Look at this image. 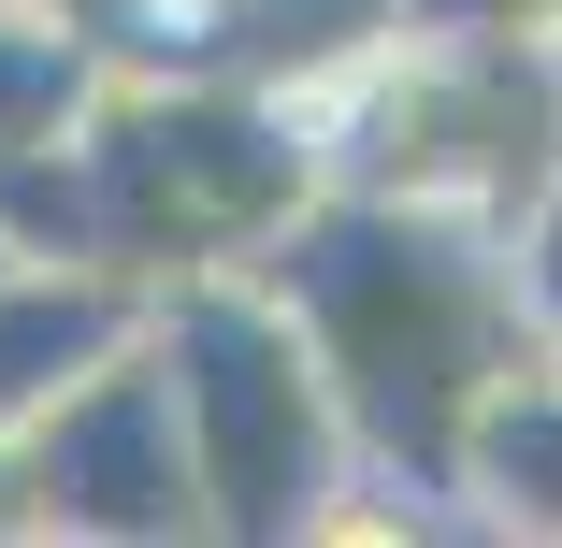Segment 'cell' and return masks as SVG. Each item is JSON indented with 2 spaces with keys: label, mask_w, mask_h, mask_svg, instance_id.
Listing matches in <instances>:
<instances>
[{
  "label": "cell",
  "mask_w": 562,
  "mask_h": 548,
  "mask_svg": "<svg viewBox=\"0 0 562 548\" xmlns=\"http://www.w3.org/2000/svg\"><path fill=\"white\" fill-rule=\"evenodd\" d=\"M145 275H116V260H0V433H30L58 390H87L101 361H131L145 347Z\"/></svg>",
  "instance_id": "obj_6"
},
{
  "label": "cell",
  "mask_w": 562,
  "mask_h": 548,
  "mask_svg": "<svg viewBox=\"0 0 562 548\" xmlns=\"http://www.w3.org/2000/svg\"><path fill=\"white\" fill-rule=\"evenodd\" d=\"M87 216H101V260L116 275H216V260H260L289 216L331 188L303 101L246 87V72H202V58H101L87 116Z\"/></svg>",
  "instance_id": "obj_2"
},
{
  "label": "cell",
  "mask_w": 562,
  "mask_h": 548,
  "mask_svg": "<svg viewBox=\"0 0 562 548\" xmlns=\"http://www.w3.org/2000/svg\"><path fill=\"white\" fill-rule=\"evenodd\" d=\"M145 361L173 390V433H188V477H202V534L216 548H303L317 505L361 477L347 418H331V376L289 333V303H274L260 260L159 275Z\"/></svg>",
  "instance_id": "obj_3"
},
{
  "label": "cell",
  "mask_w": 562,
  "mask_h": 548,
  "mask_svg": "<svg viewBox=\"0 0 562 548\" xmlns=\"http://www.w3.org/2000/svg\"><path fill=\"white\" fill-rule=\"evenodd\" d=\"M15 477H30V548H188L202 534V477H188V433L145 347L58 390L15 433Z\"/></svg>",
  "instance_id": "obj_5"
},
{
  "label": "cell",
  "mask_w": 562,
  "mask_h": 548,
  "mask_svg": "<svg viewBox=\"0 0 562 548\" xmlns=\"http://www.w3.org/2000/svg\"><path fill=\"white\" fill-rule=\"evenodd\" d=\"M303 131L331 188H390L447 216H505L562 174V44H462V30H390L331 87H303Z\"/></svg>",
  "instance_id": "obj_4"
},
{
  "label": "cell",
  "mask_w": 562,
  "mask_h": 548,
  "mask_svg": "<svg viewBox=\"0 0 562 548\" xmlns=\"http://www.w3.org/2000/svg\"><path fill=\"white\" fill-rule=\"evenodd\" d=\"M87 87H101V44L72 15H44V0H0V159H30L44 131H72Z\"/></svg>",
  "instance_id": "obj_8"
},
{
  "label": "cell",
  "mask_w": 562,
  "mask_h": 548,
  "mask_svg": "<svg viewBox=\"0 0 562 548\" xmlns=\"http://www.w3.org/2000/svg\"><path fill=\"white\" fill-rule=\"evenodd\" d=\"M462 534H505V548H562V376H505L476 448H462Z\"/></svg>",
  "instance_id": "obj_7"
},
{
  "label": "cell",
  "mask_w": 562,
  "mask_h": 548,
  "mask_svg": "<svg viewBox=\"0 0 562 548\" xmlns=\"http://www.w3.org/2000/svg\"><path fill=\"white\" fill-rule=\"evenodd\" d=\"M0 548H30V477H15V433H0Z\"/></svg>",
  "instance_id": "obj_11"
},
{
  "label": "cell",
  "mask_w": 562,
  "mask_h": 548,
  "mask_svg": "<svg viewBox=\"0 0 562 548\" xmlns=\"http://www.w3.org/2000/svg\"><path fill=\"white\" fill-rule=\"evenodd\" d=\"M390 30H462V44H562V0H404Z\"/></svg>",
  "instance_id": "obj_10"
},
{
  "label": "cell",
  "mask_w": 562,
  "mask_h": 548,
  "mask_svg": "<svg viewBox=\"0 0 562 548\" xmlns=\"http://www.w3.org/2000/svg\"><path fill=\"white\" fill-rule=\"evenodd\" d=\"M505 289H519V333H533V361L562 376V174L505 216Z\"/></svg>",
  "instance_id": "obj_9"
},
{
  "label": "cell",
  "mask_w": 562,
  "mask_h": 548,
  "mask_svg": "<svg viewBox=\"0 0 562 548\" xmlns=\"http://www.w3.org/2000/svg\"><path fill=\"white\" fill-rule=\"evenodd\" d=\"M289 333L331 376V418H347L361 477L418 491L447 534H462V448L505 376H533L519 289H505V232L447 202H390V188H317L289 232L260 246Z\"/></svg>",
  "instance_id": "obj_1"
}]
</instances>
